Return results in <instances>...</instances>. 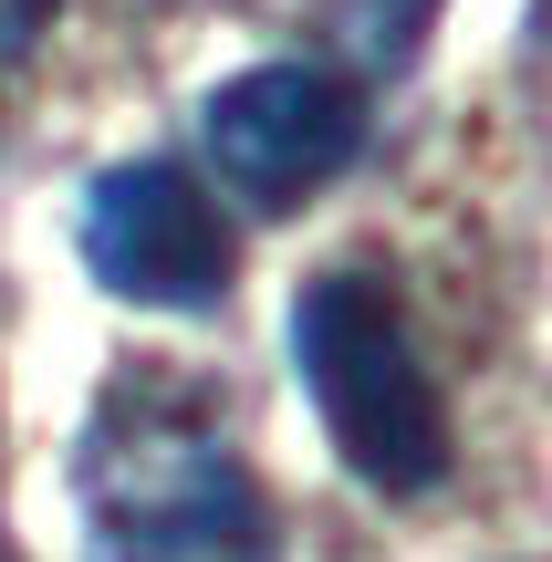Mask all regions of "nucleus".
<instances>
[{
	"label": "nucleus",
	"mask_w": 552,
	"mask_h": 562,
	"mask_svg": "<svg viewBox=\"0 0 552 562\" xmlns=\"http://www.w3.org/2000/svg\"><path fill=\"white\" fill-rule=\"evenodd\" d=\"M428 11H438V0H365L354 21H365V42H375V53H407V42L428 32Z\"/></svg>",
	"instance_id": "nucleus-5"
},
{
	"label": "nucleus",
	"mask_w": 552,
	"mask_h": 562,
	"mask_svg": "<svg viewBox=\"0 0 552 562\" xmlns=\"http://www.w3.org/2000/svg\"><path fill=\"white\" fill-rule=\"evenodd\" d=\"M83 261L115 302H146V313H209L240 271L229 250V220L209 209V188L167 157L104 167L94 199H83Z\"/></svg>",
	"instance_id": "nucleus-3"
},
{
	"label": "nucleus",
	"mask_w": 552,
	"mask_h": 562,
	"mask_svg": "<svg viewBox=\"0 0 552 562\" xmlns=\"http://www.w3.org/2000/svg\"><path fill=\"white\" fill-rule=\"evenodd\" d=\"M83 552L94 562H271V510L240 448L199 417L125 406L83 438Z\"/></svg>",
	"instance_id": "nucleus-1"
},
{
	"label": "nucleus",
	"mask_w": 552,
	"mask_h": 562,
	"mask_svg": "<svg viewBox=\"0 0 552 562\" xmlns=\"http://www.w3.org/2000/svg\"><path fill=\"white\" fill-rule=\"evenodd\" d=\"M209 167L250 209H303L324 178H345L365 146V94L324 63H261L209 94Z\"/></svg>",
	"instance_id": "nucleus-4"
},
{
	"label": "nucleus",
	"mask_w": 552,
	"mask_h": 562,
	"mask_svg": "<svg viewBox=\"0 0 552 562\" xmlns=\"http://www.w3.org/2000/svg\"><path fill=\"white\" fill-rule=\"evenodd\" d=\"M292 364H303L313 406H324V438L345 448V469L365 490L417 501V490L449 480V406H438L386 281H365V271L303 281V302H292Z\"/></svg>",
	"instance_id": "nucleus-2"
},
{
	"label": "nucleus",
	"mask_w": 552,
	"mask_h": 562,
	"mask_svg": "<svg viewBox=\"0 0 552 562\" xmlns=\"http://www.w3.org/2000/svg\"><path fill=\"white\" fill-rule=\"evenodd\" d=\"M53 21V0H0V63L11 53H32V32Z\"/></svg>",
	"instance_id": "nucleus-6"
}]
</instances>
